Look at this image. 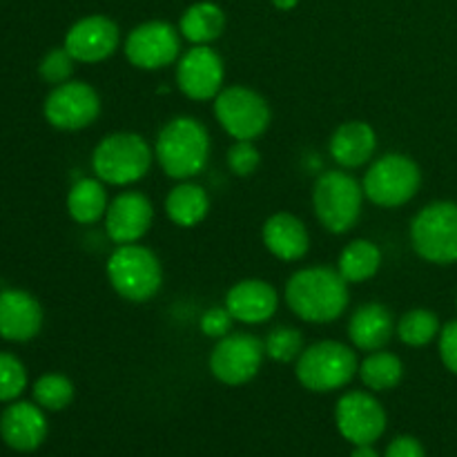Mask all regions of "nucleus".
Segmentation results:
<instances>
[{"mask_svg":"<svg viewBox=\"0 0 457 457\" xmlns=\"http://www.w3.org/2000/svg\"><path fill=\"white\" fill-rule=\"evenodd\" d=\"M348 281L337 268H302L288 279L284 299L290 312L308 324H333L346 312L351 302Z\"/></svg>","mask_w":457,"mask_h":457,"instance_id":"1","label":"nucleus"},{"mask_svg":"<svg viewBox=\"0 0 457 457\" xmlns=\"http://www.w3.org/2000/svg\"><path fill=\"white\" fill-rule=\"evenodd\" d=\"M210 132L195 116H174L161 128L154 143V159L174 181L199 177L210 161Z\"/></svg>","mask_w":457,"mask_h":457,"instance_id":"2","label":"nucleus"},{"mask_svg":"<svg viewBox=\"0 0 457 457\" xmlns=\"http://www.w3.org/2000/svg\"><path fill=\"white\" fill-rule=\"evenodd\" d=\"M154 150L137 132L107 134L92 152V170L105 186L125 187L141 181L152 168Z\"/></svg>","mask_w":457,"mask_h":457,"instance_id":"3","label":"nucleus"},{"mask_svg":"<svg viewBox=\"0 0 457 457\" xmlns=\"http://www.w3.org/2000/svg\"><path fill=\"white\" fill-rule=\"evenodd\" d=\"M105 272L114 293L132 303L150 302L163 286V268L159 257L138 244L116 245L107 259Z\"/></svg>","mask_w":457,"mask_h":457,"instance_id":"4","label":"nucleus"},{"mask_svg":"<svg viewBox=\"0 0 457 457\" xmlns=\"http://www.w3.org/2000/svg\"><path fill=\"white\" fill-rule=\"evenodd\" d=\"M364 187L346 170H328L312 186V210L330 235H346L361 217Z\"/></svg>","mask_w":457,"mask_h":457,"instance_id":"5","label":"nucleus"},{"mask_svg":"<svg viewBox=\"0 0 457 457\" xmlns=\"http://www.w3.org/2000/svg\"><path fill=\"white\" fill-rule=\"evenodd\" d=\"M360 373V360L351 346L335 339H324L303 348L295 361L299 384L311 393H333L348 386Z\"/></svg>","mask_w":457,"mask_h":457,"instance_id":"6","label":"nucleus"},{"mask_svg":"<svg viewBox=\"0 0 457 457\" xmlns=\"http://www.w3.org/2000/svg\"><path fill=\"white\" fill-rule=\"evenodd\" d=\"M361 187L366 199L378 208H402L422 187V170L409 154L391 152L373 161Z\"/></svg>","mask_w":457,"mask_h":457,"instance_id":"7","label":"nucleus"},{"mask_svg":"<svg viewBox=\"0 0 457 457\" xmlns=\"http://www.w3.org/2000/svg\"><path fill=\"white\" fill-rule=\"evenodd\" d=\"M411 245L420 259L437 266L457 263V204L433 201L411 221Z\"/></svg>","mask_w":457,"mask_h":457,"instance_id":"8","label":"nucleus"},{"mask_svg":"<svg viewBox=\"0 0 457 457\" xmlns=\"http://www.w3.org/2000/svg\"><path fill=\"white\" fill-rule=\"evenodd\" d=\"M214 116L235 141H254L270 128L272 112L266 98L245 85H228L214 98Z\"/></svg>","mask_w":457,"mask_h":457,"instance_id":"9","label":"nucleus"},{"mask_svg":"<svg viewBox=\"0 0 457 457\" xmlns=\"http://www.w3.org/2000/svg\"><path fill=\"white\" fill-rule=\"evenodd\" d=\"M266 360L263 339L250 333H230L217 339V346L210 353V373L226 386H244L253 382Z\"/></svg>","mask_w":457,"mask_h":457,"instance_id":"10","label":"nucleus"},{"mask_svg":"<svg viewBox=\"0 0 457 457\" xmlns=\"http://www.w3.org/2000/svg\"><path fill=\"white\" fill-rule=\"evenodd\" d=\"M43 114L52 128L61 132H79L96 123L101 116V96L83 80H67L56 85L45 96Z\"/></svg>","mask_w":457,"mask_h":457,"instance_id":"11","label":"nucleus"},{"mask_svg":"<svg viewBox=\"0 0 457 457\" xmlns=\"http://www.w3.org/2000/svg\"><path fill=\"white\" fill-rule=\"evenodd\" d=\"M129 65L145 71L163 70L174 65L181 56V34L179 27L168 21H147L134 27L123 43Z\"/></svg>","mask_w":457,"mask_h":457,"instance_id":"12","label":"nucleus"},{"mask_svg":"<svg viewBox=\"0 0 457 457\" xmlns=\"http://www.w3.org/2000/svg\"><path fill=\"white\" fill-rule=\"evenodd\" d=\"M386 411L373 393L351 391L335 406L337 431L353 446L375 445L386 431Z\"/></svg>","mask_w":457,"mask_h":457,"instance_id":"13","label":"nucleus"},{"mask_svg":"<svg viewBox=\"0 0 457 457\" xmlns=\"http://www.w3.org/2000/svg\"><path fill=\"white\" fill-rule=\"evenodd\" d=\"M226 65L212 45H192L177 61V87L190 101H214L223 89Z\"/></svg>","mask_w":457,"mask_h":457,"instance_id":"14","label":"nucleus"},{"mask_svg":"<svg viewBox=\"0 0 457 457\" xmlns=\"http://www.w3.org/2000/svg\"><path fill=\"white\" fill-rule=\"evenodd\" d=\"M62 47L71 54L76 62L96 65V62L107 61L119 52L120 29L112 18L92 13V16L76 21L67 29Z\"/></svg>","mask_w":457,"mask_h":457,"instance_id":"15","label":"nucleus"},{"mask_svg":"<svg viewBox=\"0 0 457 457\" xmlns=\"http://www.w3.org/2000/svg\"><path fill=\"white\" fill-rule=\"evenodd\" d=\"M154 221V205L141 192H120L110 201L105 212V232L112 244H138L150 232Z\"/></svg>","mask_w":457,"mask_h":457,"instance_id":"16","label":"nucleus"},{"mask_svg":"<svg viewBox=\"0 0 457 457\" xmlns=\"http://www.w3.org/2000/svg\"><path fill=\"white\" fill-rule=\"evenodd\" d=\"M47 415L36 402H9L0 413V437L18 453H34L47 440Z\"/></svg>","mask_w":457,"mask_h":457,"instance_id":"17","label":"nucleus"},{"mask_svg":"<svg viewBox=\"0 0 457 457\" xmlns=\"http://www.w3.org/2000/svg\"><path fill=\"white\" fill-rule=\"evenodd\" d=\"M45 312L38 299L21 288L0 290V337L13 344H25L38 337Z\"/></svg>","mask_w":457,"mask_h":457,"instance_id":"18","label":"nucleus"},{"mask_svg":"<svg viewBox=\"0 0 457 457\" xmlns=\"http://www.w3.org/2000/svg\"><path fill=\"white\" fill-rule=\"evenodd\" d=\"M223 306L241 324H266L279 308V293L275 286L263 279H241L228 290Z\"/></svg>","mask_w":457,"mask_h":457,"instance_id":"19","label":"nucleus"},{"mask_svg":"<svg viewBox=\"0 0 457 457\" xmlns=\"http://www.w3.org/2000/svg\"><path fill=\"white\" fill-rule=\"evenodd\" d=\"M262 241L268 253L286 263L302 262L311 250L306 223L293 212H275L262 228Z\"/></svg>","mask_w":457,"mask_h":457,"instance_id":"20","label":"nucleus"},{"mask_svg":"<svg viewBox=\"0 0 457 457\" xmlns=\"http://www.w3.org/2000/svg\"><path fill=\"white\" fill-rule=\"evenodd\" d=\"M378 150V132L366 120H346L333 132L328 152L342 170H355L369 163Z\"/></svg>","mask_w":457,"mask_h":457,"instance_id":"21","label":"nucleus"},{"mask_svg":"<svg viewBox=\"0 0 457 457\" xmlns=\"http://www.w3.org/2000/svg\"><path fill=\"white\" fill-rule=\"evenodd\" d=\"M393 335H395V320L384 303H364L348 320V339L357 351H384Z\"/></svg>","mask_w":457,"mask_h":457,"instance_id":"22","label":"nucleus"},{"mask_svg":"<svg viewBox=\"0 0 457 457\" xmlns=\"http://www.w3.org/2000/svg\"><path fill=\"white\" fill-rule=\"evenodd\" d=\"M210 195L204 186L190 181H179L165 196V214L179 228H195L208 217Z\"/></svg>","mask_w":457,"mask_h":457,"instance_id":"23","label":"nucleus"},{"mask_svg":"<svg viewBox=\"0 0 457 457\" xmlns=\"http://www.w3.org/2000/svg\"><path fill=\"white\" fill-rule=\"evenodd\" d=\"M226 31V13L212 0L190 4L181 13L179 34L190 45H212Z\"/></svg>","mask_w":457,"mask_h":457,"instance_id":"24","label":"nucleus"},{"mask_svg":"<svg viewBox=\"0 0 457 457\" xmlns=\"http://www.w3.org/2000/svg\"><path fill=\"white\" fill-rule=\"evenodd\" d=\"M107 205L110 199H107L105 183L96 177L79 179L67 192V212L80 226H92L105 219Z\"/></svg>","mask_w":457,"mask_h":457,"instance_id":"25","label":"nucleus"},{"mask_svg":"<svg viewBox=\"0 0 457 457\" xmlns=\"http://www.w3.org/2000/svg\"><path fill=\"white\" fill-rule=\"evenodd\" d=\"M382 250L369 239H355L342 250L337 262V270L348 284H364L373 279L382 268Z\"/></svg>","mask_w":457,"mask_h":457,"instance_id":"26","label":"nucleus"},{"mask_svg":"<svg viewBox=\"0 0 457 457\" xmlns=\"http://www.w3.org/2000/svg\"><path fill=\"white\" fill-rule=\"evenodd\" d=\"M357 375L370 393L393 391L395 386H400L402 378H404V364L395 353L375 351L366 355Z\"/></svg>","mask_w":457,"mask_h":457,"instance_id":"27","label":"nucleus"},{"mask_svg":"<svg viewBox=\"0 0 457 457\" xmlns=\"http://www.w3.org/2000/svg\"><path fill=\"white\" fill-rule=\"evenodd\" d=\"M440 317L427 308H415V311L404 312L395 326V333L404 346L411 348H422L428 346L440 337Z\"/></svg>","mask_w":457,"mask_h":457,"instance_id":"28","label":"nucleus"},{"mask_svg":"<svg viewBox=\"0 0 457 457\" xmlns=\"http://www.w3.org/2000/svg\"><path fill=\"white\" fill-rule=\"evenodd\" d=\"M31 395L40 409L56 413V411L67 409L74 402V384L62 373L40 375L34 382Z\"/></svg>","mask_w":457,"mask_h":457,"instance_id":"29","label":"nucleus"},{"mask_svg":"<svg viewBox=\"0 0 457 457\" xmlns=\"http://www.w3.org/2000/svg\"><path fill=\"white\" fill-rule=\"evenodd\" d=\"M263 348H266V357H270L272 361L290 364V361H297L303 353V335L293 326H277L266 335Z\"/></svg>","mask_w":457,"mask_h":457,"instance_id":"30","label":"nucleus"},{"mask_svg":"<svg viewBox=\"0 0 457 457\" xmlns=\"http://www.w3.org/2000/svg\"><path fill=\"white\" fill-rule=\"evenodd\" d=\"M27 382L29 378L25 364L12 353L0 351V402H16L25 393Z\"/></svg>","mask_w":457,"mask_h":457,"instance_id":"31","label":"nucleus"},{"mask_svg":"<svg viewBox=\"0 0 457 457\" xmlns=\"http://www.w3.org/2000/svg\"><path fill=\"white\" fill-rule=\"evenodd\" d=\"M74 62L76 61L71 58V54L67 52L65 47H54L49 49V52L43 56V61H40L38 74L45 83L56 87V85H62L67 83V80H71V74H74Z\"/></svg>","mask_w":457,"mask_h":457,"instance_id":"32","label":"nucleus"},{"mask_svg":"<svg viewBox=\"0 0 457 457\" xmlns=\"http://www.w3.org/2000/svg\"><path fill=\"white\" fill-rule=\"evenodd\" d=\"M262 165V152L257 150L254 141H235L228 150V168L235 177H253Z\"/></svg>","mask_w":457,"mask_h":457,"instance_id":"33","label":"nucleus"},{"mask_svg":"<svg viewBox=\"0 0 457 457\" xmlns=\"http://www.w3.org/2000/svg\"><path fill=\"white\" fill-rule=\"evenodd\" d=\"M232 324H235V317L230 315V311L226 306H214L201 315L199 328L205 337L221 339L232 333Z\"/></svg>","mask_w":457,"mask_h":457,"instance_id":"34","label":"nucleus"},{"mask_svg":"<svg viewBox=\"0 0 457 457\" xmlns=\"http://www.w3.org/2000/svg\"><path fill=\"white\" fill-rule=\"evenodd\" d=\"M437 348H440V360L446 366V370L457 375V320L442 326Z\"/></svg>","mask_w":457,"mask_h":457,"instance_id":"35","label":"nucleus"},{"mask_svg":"<svg viewBox=\"0 0 457 457\" xmlns=\"http://www.w3.org/2000/svg\"><path fill=\"white\" fill-rule=\"evenodd\" d=\"M384 457H427L422 442L411 436H400L386 446Z\"/></svg>","mask_w":457,"mask_h":457,"instance_id":"36","label":"nucleus"},{"mask_svg":"<svg viewBox=\"0 0 457 457\" xmlns=\"http://www.w3.org/2000/svg\"><path fill=\"white\" fill-rule=\"evenodd\" d=\"M351 457H379V453L373 449V445H360L353 449Z\"/></svg>","mask_w":457,"mask_h":457,"instance_id":"37","label":"nucleus"},{"mask_svg":"<svg viewBox=\"0 0 457 457\" xmlns=\"http://www.w3.org/2000/svg\"><path fill=\"white\" fill-rule=\"evenodd\" d=\"M272 7L279 9V12H293L299 4V0H270Z\"/></svg>","mask_w":457,"mask_h":457,"instance_id":"38","label":"nucleus"}]
</instances>
